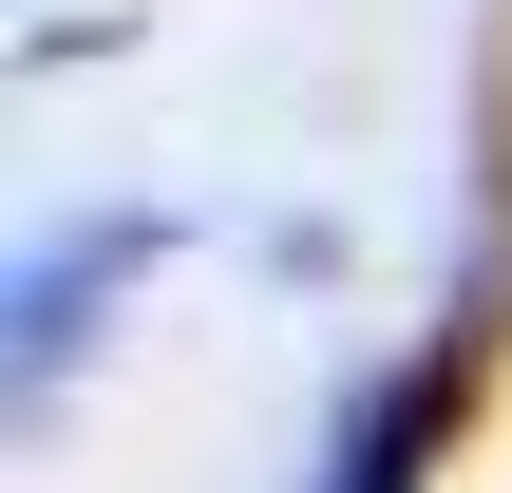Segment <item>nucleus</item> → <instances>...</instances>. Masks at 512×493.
I'll list each match as a JSON object with an SVG mask.
<instances>
[{
    "label": "nucleus",
    "instance_id": "obj_1",
    "mask_svg": "<svg viewBox=\"0 0 512 493\" xmlns=\"http://www.w3.org/2000/svg\"><path fill=\"white\" fill-rule=\"evenodd\" d=\"M152 247H171V209H57V228L19 247V285H0V342H19V399H57V380H76L95 304H114V285H152Z\"/></svg>",
    "mask_w": 512,
    "mask_h": 493
},
{
    "label": "nucleus",
    "instance_id": "obj_2",
    "mask_svg": "<svg viewBox=\"0 0 512 493\" xmlns=\"http://www.w3.org/2000/svg\"><path fill=\"white\" fill-rule=\"evenodd\" d=\"M437 418H456V342L342 399V456H323V493H418V437H437Z\"/></svg>",
    "mask_w": 512,
    "mask_h": 493
}]
</instances>
